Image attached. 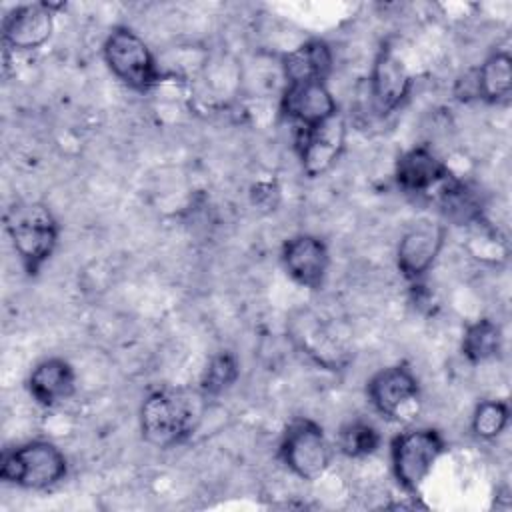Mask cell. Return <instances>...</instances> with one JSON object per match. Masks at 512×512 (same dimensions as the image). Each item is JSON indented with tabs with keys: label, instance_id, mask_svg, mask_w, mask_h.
I'll list each match as a JSON object with an SVG mask.
<instances>
[{
	"label": "cell",
	"instance_id": "6da1fadb",
	"mask_svg": "<svg viewBox=\"0 0 512 512\" xmlns=\"http://www.w3.org/2000/svg\"><path fill=\"white\" fill-rule=\"evenodd\" d=\"M200 390L164 386L150 392L140 406L142 438L154 448H174L184 444L202 418Z\"/></svg>",
	"mask_w": 512,
	"mask_h": 512
},
{
	"label": "cell",
	"instance_id": "7a4b0ae2",
	"mask_svg": "<svg viewBox=\"0 0 512 512\" xmlns=\"http://www.w3.org/2000/svg\"><path fill=\"white\" fill-rule=\"evenodd\" d=\"M4 228L26 274L34 276L52 258L60 224L42 202H18L4 214Z\"/></svg>",
	"mask_w": 512,
	"mask_h": 512
},
{
	"label": "cell",
	"instance_id": "3957f363",
	"mask_svg": "<svg viewBox=\"0 0 512 512\" xmlns=\"http://www.w3.org/2000/svg\"><path fill=\"white\" fill-rule=\"evenodd\" d=\"M102 56L108 70L134 92L144 94L166 80L148 44L126 26L110 30L102 44Z\"/></svg>",
	"mask_w": 512,
	"mask_h": 512
},
{
	"label": "cell",
	"instance_id": "277c9868",
	"mask_svg": "<svg viewBox=\"0 0 512 512\" xmlns=\"http://www.w3.org/2000/svg\"><path fill=\"white\" fill-rule=\"evenodd\" d=\"M68 474L64 452L48 440H32L2 454L0 478L26 490H46Z\"/></svg>",
	"mask_w": 512,
	"mask_h": 512
},
{
	"label": "cell",
	"instance_id": "5b68a950",
	"mask_svg": "<svg viewBox=\"0 0 512 512\" xmlns=\"http://www.w3.org/2000/svg\"><path fill=\"white\" fill-rule=\"evenodd\" d=\"M446 450L444 436L430 426L408 428L390 442L392 474L408 494H418L434 464Z\"/></svg>",
	"mask_w": 512,
	"mask_h": 512
},
{
	"label": "cell",
	"instance_id": "8992f818",
	"mask_svg": "<svg viewBox=\"0 0 512 512\" xmlns=\"http://www.w3.org/2000/svg\"><path fill=\"white\" fill-rule=\"evenodd\" d=\"M332 444L324 428L312 418H292L278 444V458L300 480H318L332 462Z\"/></svg>",
	"mask_w": 512,
	"mask_h": 512
},
{
	"label": "cell",
	"instance_id": "52a82bcc",
	"mask_svg": "<svg viewBox=\"0 0 512 512\" xmlns=\"http://www.w3.org/2000/svg\"><path fill=\"white\" fill-rule=\"evenodd\" d=\"M366 396L382 418L400 420L420 400V382L406 364L386 366L366 382Z\"/></svg>",
	"mask_w": 512,
	"mask_h": 512
},
{
	"label": "cell",
	"instance_id": "ba28073f",
	"mask_svg": "<svg viewBox=\"0 0 512 512\" xmlns=\"http://www.w3.org/2000/svg\"><path fill=\"white\" fill-rule=\"evenodd\" d=\"M346 120L338 112L314 128H296V152L308 178L326 174L344 152Z\"/></svg>",
	"mask_w": 512,
	"mask_h": 512
},
{
	"label": "cell",
	"instance_id": "9c48e42d",
	"mask_svg": "<svg viewBox=\"0 0 512 512\" xmlns=\"http://www.w3.org/2000/svg\"><path fill=\"white\" fill-rule=\"evenodd\" d=\"M446 240V226L434 220L412 224L396 248V266L408 282L422 280L434 266Z\"/></svg>",
	"mask_w": 512,
	"mask_h": 512
},
{
	"label": "cell",
	"instance_id": "30bf717a",
	"mask_svg": "<svg viewBox=\"0 0 512 512\" xmlns=\"http://www.w3.org/2000/svg\"><path fill=\"white\" fill-rule=\"evenodd\" d=\"M412 88V76L404 60L388 46L380 48L368 78L370 102L378 116H388L402 106Z\"/></svg>",
	"mask_w": 512,
	"mask_h": 512
},
{
	"label": "cell",
	"instance_id": "8fae6325",
	"mask_svg": "<svg viewBox=\"0 0 512 512\" xmlns=\"http://www.w3.org/2000/svg\"><path fill=\"white\" fill-rule=\"evenodd\" d=\"M280 114L296 128H314L338 114V104L326 82H290L280 96Z\"/></svg>",
	"mask_w": 512,
	"mask_h": 512
},
{
	"label": "cell",
	"instance_id": "7c38bea8",
	"mask_svg": "<svg viewBox=\"0 0 512 512\" xmlns=\"http://www.w3.org/2000/svg\"><path fill=\"white\" fill-rule=\"evenodd\" d=\"M280 258L286 274L296 284L308 290L322 288L330 266V252L322 238L314 234H296L282 244Z\"/></svg>",
	"mask_w": 512,
	"mask_h": 512
},
{
	"label": "cell",
	"instance_id": "4fadbf2b",
	"mask_svg": "<svg viewBox=\"0 0 512 512\" xmlns=\"http://www.w3.org/2000/svg\"><path fill=\"white\" fill-rule=\"evenodd\" d=\"M60 4L34 2L12 8L2 22L4 44L12 50L28 52L40 48L54 30V10Z\"/></svg>",
	"mask_w": 512,
	"mask_h": 512
},
{
	"label": "cell",
	"instance_id": "5bb4252c",
	"mask_svg": "<svg viewBox=\"0 0 512 512\" xmlns=\"http://www.w3.org/2000/svg\"><path fill=\"white\" fill-rule=\"evenodd\" d=\"M452 178L448 166L426 146H414L400 154L394 180L406 194H428L440 190Z\"/></svg>",
	"mask_w": 512,
	"mask_h": 512
},
{
	"label": "cell",
	"instance_id": "9a60e30c",
	"mask_svg": "<svg viewBox=\"0 0 512 512\" xmlns=\"http://www.w3.org/2000/svg\"><path fill=\"white\" fill-rule=\"evenodd\" d=\"M464 80L462 98H478L488 104L508 100L512 92V58L506 50L490 54L476 70Z\"/></svg>",
	"mask_w": 512,
	"mask_h": 512
},
{
	"label": "cell",
	"instance_id": "2e32d148",
	"mask_svg": "<svg viewBox=\"0 0 512 512\" xmlns=\"http://www.w3.org/2000/svg\"><path fill=\"white\" fill-rule=\"evenodd\" d=\"M28 394L32 400L44 408H54L56 404L68 400L76 390V374L68 360L46 358L34 366L28 376Z\"/></svg>",
	"mask_w": 512,
	"mask_h": 512
},
{
	"label": "cell",
	"instance_id": "e0dca14e",
	"mask_svg": "<svg viewBox=\"0 0 512 512\" xmlns=\"http://www.w3.org/2000/svg\"><path fill=\"white\" fill-rule=\"evenodd\" d=\"M334 66V56L330 46L320 40L312 38L298 48L290 50L280 60V70L284 84L290 82H326Z\"/></svg>",
	"mask_w": 512,
	"mask_h": 512
},
{
	"label": "cell",
	"instance_id": "ac0fdd59",
	"mask_svg": "<svg viewBox=\"0 0 512 512\" xmlns=\"http://www.w3.org/2000/svg\"><path fill=\"white\" fill-rule=\"evenodd\" d=\"M296 338L300 342V348L322 368L338 370L348 364V352L344 350V346L318 320L300 328Z\"/></svg>",
	"mask_w": 512,
	"mask_h": 512
},
{
	"label": "cell",
	"instance_id": "d6986e66",
	"mask_svg": "<svg viewBox=\"0 0 512 512\" xmlns=\"http://www.w3.org/2000/svg\"><path fill=\"white\" fill-rule=\"evenodd\" d=\"M460 350L462 356L472 364L496 358L502 352V328L490 318H480L468 324L462 336Z\"/></svg>",
	"mask_w": 512,
	"mask_h": 512
},
{
	"label": "cell",
	"instance_id": "ffe728a7",
	"mask_svg": "<svg viewBox=\"0 0 512 512\" xmlns=\"http://www.w3.org/2000/svg\"><path fill=\"white\" fill-rule=\"evenodd\" d=\"M238 376H240V366H238L236 356L232 352H228V350L216 352L208 360L206 368L202 370L198 390H200V394L204 398L220 396L222 392H226L228 388L234 386Z\"/></svg>",
	"mask_w": 512,
	"mask_h": 512
},
{
	"label": "cell",
	"instance_id": "44dd1931",
	"mask_svg": "<svg viewBox=\"0 0 512 512\" xmlns=\"http://www.w3.org/2000/svg\"><path fill=\"white\" fill-rule=\"evenodd\" d=\"M380 432L366 420H352L338 432V450L348 458H364L380 448Z\"/></svg>",
	"mask_w": 512,
	"mask_h": 512
},
{
	"label": "cell",
	"instance_id": "7402d4cb",
	"mask_svg": "<svg viewBox=\"0 0 512 512\" xmlns=\"http://www.w3.org/2000/svg\"><path fill=\"white\" fill-rule=\"evenodd\" d=\"M510 408L504 400H482L472 412V432L480 440H496L508 426Z\"/></svg>",
	"mask_w": 512,
	"mask_h": 512
}]
</instances>
